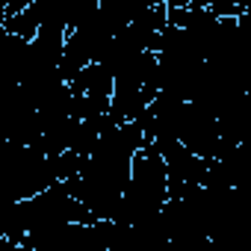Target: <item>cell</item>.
<instances>
[{
    "instance_id": "2",
    "label": "cell",
    "mask_w": 251,
    "mask_h": 251,
    "mask_svg": "<svg viewBox=\"0 0 251 251\" xmlns=\"http://www.w3.org/2000/svg\"><path fill=\"white\" fill-rule=\"evenodd\" d=\"M192 6H201V9H210L216 18H239L245 9L239 0H189Z\"/></svg>"
},
{
    "instance_id": "1",
    "label": "cell",
    "mask_w": 251,
    "mask_h": 251,
    "mask_svg": "<svg viewBox=\"0 0 251 251\" xmlns=\"http://www.w3.org/2000/svg\"><path fill=\"white\" fill-rule=\"evenodd\" d=\"M169 166L166 157L160 151L157 142H145L136 157H133V169H130V180L127 189L121 195L115 222L121 225H145L151 219H157L169 201Z\"/></svg>"
}]
</instances>
